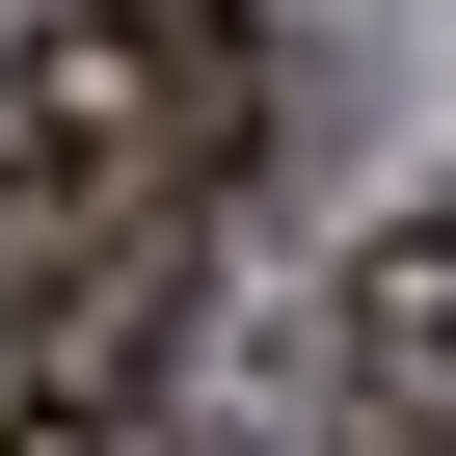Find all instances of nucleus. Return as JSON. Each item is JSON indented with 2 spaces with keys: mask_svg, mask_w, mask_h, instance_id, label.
Returning a JSON list of instances; mask_svg holds the SVG:
<instances>
[{
  "mask_svg": "<svg viewBox=\"0 0 456 456\" xmlns=\"http://www.w3.org/2000/svg\"><path fill=\"white\" fill-rule=\"evenodd\" d=\"M322 456H456V215L349 242V296H322Z\"/></svg>",
  "mask_w": 456,
  "mask_h": 456,
  "instance_id": "7ed1b4c3",
  "label": "nucleus"
},
{
  "mask_svg": "<svg viewBox=\"0 0 456 456\" xmlns=\"http://www.w3.org/2000/svg\"><path fill=\"white\" fill-rule=\"evenodd\" d=\"M296 54L242 0H28L0 28V269H81V242H161L269 161Z\"/></svg>",
  "mask_w": 456,
  "mask_h": 456,
  "instance_id": "f257e3e1",
  "label": "nucleus"
},
{
  "mask_svg": "<svg viewBox=\"0 0 456 456\" xmlns=\"http://www.w3.org/2000/svg\"><path fill=\"white\" fill-rule=\"evenodd\" d=\"M0 456H188V215L54 269V322L0 349Z\"/></svg>",
  "mask_w": 456,
  "mask_h": 456,
  "instance_id": "f03ea898",
  "label": "nucleus"
}]
</instances>
